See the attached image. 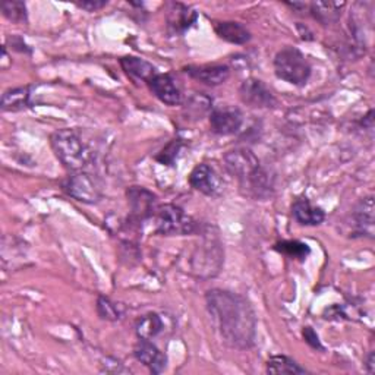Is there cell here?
<instances>
[{
    "label": "cell",
    "mask_w": 375,
    "mask_h": 375,
    "mask_svg": "<svg viewBox=\"0 0 375 375\" xmlns=\"http://www.w3.org/2000/svg\"><path fill=\"white\" fill-rule=\"evenodd\" d=\"M207 308L226 344L249 349L255 343L256 318L251 303L241 295L213 289L205 295Z\"/></svg>",
    "instance_id": "1"
},
{
    "label": "cell",
    "mask_w": 375,
    "mask_h": 375,
    "mask_svg": "<svg viewBox=\"0 0 375 375\" xmlns=\"http://www.w3.org/2000/svg\"><path fill=\"white\" fill-rule=\"evenodd\" d=\"M224 168L233 176L238 178L248 192L256 198L270 195L271 185L267 173L261 169L260 160L249 150H234L224 156Z\"/></svg>",
    "instance_id": "2"
},
{
    "label": "cell",
    "mask_w": 375,
    "mask_h": 375,
    "mask_svg": "<svg viewBox=\"0 0 375 375\" xmlns=\"http://www.w3.org/2000/svg\"><path fill=\"white\" fill-rule=\"evenodd\" d=\"M52 148L56 157L69 170H82L89 161V150L74 129H59L52 138Z\"/></svg>",
    "instance_id": "3"
},
{
    "label": "cell",
    "mask_w": 375,
    "mask_h": 375,
    "mask_svg": "<svg viewBox=\"0 0 375 375\" xmlns=\"http://www.w3.org/2000/svg\"><path fill=\"white\" fill-rule=\"evenodd\" d=\"M311 65L295 47H285L274 58V72L277 78L292 85H305L311 77Z\"/></svg>",
    "instance_id": "4"
},
{
    "label": "cell",
    "mask_w": 375,
    "mask_h": 375,
    "mask_svg": "<svg viewBox=\"0 0 375 375\" xmlns=\"http://www.w3.org/2000/svg\"><path fill=\"white\" fill-rule=\"evenodd\" d=\"M157 233L163 237H185L197 230V222L185 211L173 204L158 208L156 216Z\"/></svg>",
    "instance_id": "5"
},
{
    "label": "cell",
    "mask_w": 375,
    "mask_h": 375,
    "mask_svg": "<svg viewBox=\"0 0 375 375\" xmlns=\"http://www.w3.org/2000/svg\"><path fill=\"white\" fill-rule=\"evenodd\" d=\"M67 195L85 204H96L102 198V188L99 182L88 173H75L65 183Z\"/></svg>",
    "instance_id": "6"
},
{
    "label": "cell",
    "mask_w": 375,
    "mask_h": 375,
    "mask_svg": "<svg viewBox=\"0 0 375 375\" xmlns=\"http://www.w3.org/2000/svg\"><path fill=\"white\" fill-rule=\"evenodd\" d=\"M244 124V114L237 107L214 109L210 116V125L217 135H233L237 134Z\"/></svg>",
    "instance_id": "7"
},
{
    "label": "cell",
    "mask_w": 375,
    "mask_h": 375,
    "mask_svg": "<svg viewBox=\"0 0 375 375\" xmlns=\"http://www.w3.org/2000/svg\"><path fill=\"white\" fill-rule=\"evenodd\" d=\"M241 99L245 104L256 109H264V107H273L276 104V99L273 92L268 89V87L255 78L245 80L239 89Z\"/></svg>",
    "instance_id": "8"
},
{
    "label": "cell",
    "mask_w": 375,
    "mask_h": 375,
    "mask_svg": "<svg viewBox=\"0 0 375 375\" xmlns=\"http://www.w3.org/2000/svg\"><path fill=\"white\" fill-rule=\"evenodd\" d=\"M190 185L195 191L207 197H216L222 190V180L217 172L205 163L198 164V166L191 172Z\"/></svg>",
    "instance_id": "9"
},
{
    "label": "cell",
    "mask_w": 375,
    "mask_h": 375,
    "mask_svg": "<svg viewBox=\"0 0 375 375\" xmlns=\"http://www.w3.org/2000/svg\"><path fill=\"white\" fill-rule=\"evenodd\" d=\"M134 357L144 364L153 374H160L168 365V358L163 352L150 340L139 339L134 347Z\"/></svg>",
    "instance_id": "10"
},
{
    "label": "cell",
    "mask_w": 375,
    "mask_h": 375,
    "mask_svg": "<svg viewBox=\"0 0 375 375\" xmlns=\"http://www.w3.org/2000/svg\"><path fill=\"white\" fill-rule=\"evenodd\" d=\"M150 89L154 96L168 106H178L182 102V92L175 80L169 74H157L150 82Z\"/></svg>",
    "instance_id": "11"
},
{
    "label": "cell",
    "mask_w": 375,
    "mask_h": 375,
    "mask_svg": "<svg viewBox=\"0 0 375 375\" xmlns=\"http://www.w3.org/2000/svg\"><path fill=\"white\" fill-rule=\"evenodd\" d=\"M185 72L205 85L216 87L227 81L230 69L226 65H200L185 67Z\"/></svg>",
    "instance_id": "12"
},
{
    "label": "cell",
    "mask_w": 375,
    "mask_h": 375,
    "mask_svg": "<svg viewBox=\"0 0 375 375\" xmlns=\"http://www.w3.org/2000/svg\"><path fill=\"white\" fill-rule=\"evenodd\" d=\"M126 195H128L129 205L132 208V214L138 220H143V219H147L151 216L156 197L150 191H147L146 188L132 186L128 190Z\"/></svg>",
    "instance_id": "13"
},
{
    "label": "cell",
    "mask_w": 375,
    "mask_h": 375,
    "mask_svg": "<svg viewBox=\"0 0 375 375\" xmlns=\"http://www.w3.org/2000/svg\"><path fill=\"white\" fill-rule=\"evenodd\" d=\"M292 213L296 222L303 226H318L325 219L322 208L312 205L307 198L296 200L292 205Z\"/></svg>",
    "instance_id": "14"
},
{
    "label": "cell",
    "mask_w": 375,
    "mask_h": 375,
    "mask_svg": "<svg viewBox=\"0 0 375 375\" xmlns=\"http://www.w3.org/2000/svg\"><path fill=\"white\" fill-rule=\"evenodd\" d=\"M169 27L175 33H185L188 28L192 27V23L197 21V12L190 6L182 4H172V9L169 11Z\"/></svg>",
    "instance_id": "15"
},
{
    "label": "cell",
    "mask_w": 375,
    "mask_h": 375,
    "mask_svg": "<svg viewBox=\"0 0 375 375\" xmlns=\"http://www.w3.org/2000/svg\"><path fill=\"white\" fill-rule=\"evenodd\" d=\"M121 65L128 75H132L146 82H150L157 75L156 67L150 62L141 59V58H135V56L122 58Z\"/></svg>",
    "instance_id": "16"
},
{
    "label": "cell",
    "mask_w": 375,
    "mask_h": 375,
    "mask_svg": "<svg viewBox=\"0 0 375 375\" xmlns=\"http://www.w3.org/2000/svg\"><path fill=\"white\" fill-rule=\"evenodd\" d=\"M217 36L232 44H245L251 40V33L239 22H219L216 26Z\"/></svg>",
    "instance_id": "17"
},
{
    "label": "cell",
    "mask_w": 375,
    "mask_h": 375,
    "mask_svg": "<svg viewBox=\"0 0 375 375\" xmlns=\"http://www.w3.org/2000/svg\"><path fill=\"white\" fill-rule=\"evenodd\" d=\"M344 6V2H314L311 5V13L318 22L328 26V23L337 22L340 19Z\"/></svg>",
    "instance_id": "18"
},
{
    "label": "cell",
    "mask_w": 375,
    "mask_h": 375,
    "mask_svg": "<svg viewBox=\"0 0 375 375\" xmlns=\"http://www.w3.org/2000/svg\"><path fill=\"white\" fill-rule=\"evenodd\" d=\"M354 217L357 222L358 232L368 234V237L372 238V233H374V201H372V197H368L358 204V207L355 208Z\"/></svg>",
    "instance_id": "19"
},
{
    "label": "cell",
    "mask_w": 375,
    "mask_h": 375,
    "mask_svg": "<svg viewBox=\"0 0 375 375\" xmlns=\"http://www.w3.org/2000/svg\"><path fill=\"white\" fill-rule=\"evenodd\" d=\"M30 88H13L8 89L2 96V109L5 112H16L30 107Z\"/></svg>",
    "instance_id": "20"
},
{
    "label": "cell",
    "mask_w": 375,
    "mask_h": 375,
    "mask_svg": "<svg viewBox=\"0 0 375 375\" xmlns=\"http://www.w3.org/2000/svg\"><path fill=\"white\" fill-rule=\"evenodd\" d=\"M163 330V320L157 314H147L136 321L135 332L139 339L151 340Z\"/></svg>",
    "instance_id": "21"
},
{
    "label": "cell",
    "mask_w": 375,
    "mask_h": 375,
    "mask_svg": "<svg viewBox=\"0 0 375 375\" xmlns=\"http://www.w3.org/2000/svg\"><path fill=\"white\" fill-rule=\"evenodd\" d=\"M268 374H307L308 371L285 355L271 357L267 361Z\"/></svg>",
    "instance_id": "22"
},
{
    "label": "cell",
    "mask_w": 375,
    "mask_h": 375,
    "mask_svg": "<svg viewBox=\"0 0 375 375\" xmlns=\"http://www.w3.org/2000/svg\"><path fill=\"white\" fill-rule=\"evenodd\" d=\"M276 251H278L280 254H285L289 258H295V260H300L303 261L305 258H307L311 254V248L303 244L300 241H283V242H278L274 246Z\"/></svg>",
    "instance_id": "23"
},
{
    "label": "cell",
    "mask_w": 375,
    "mask_h": 375,
    "mask_svg": "<svg viewBox=\"0 0 375 375\" xmlns=\"http://www.w3.org/2000/svg\"><path fill=\"white\" fill-rule=\"evenodd\" d=\"M4 15L15 22V23H22L27 22V5L23 2H18V0H6L2 5Z\"/></svg>",
    "instance_id": "24"
},
{
    "label": "cell",
    "mask_w": 375,
    "mask_h": 375,
    "mask_svg": "<svg viewBox=\"0 0 375 375\" xmlns=\"http://www.w3.org/2000/svg\"><path fill=\"white\" fill-rule=\"evenodd\" d=\"M97 312L102 320L106 321H117L122 318V311L117 307V303L112 302L109 298L100 296L97 300Z\"/></svg>",
    "instance_id": "25"
},
{
    "label": "cell",
    "mask_w": 375,
    "mask_h": 375,
    "mask_svg": "<svg viewBox=\"0 0 375 375\" xmlns=\"http://www.w3.org/2000/svg\"><path fill=\"white\" fill-rule=\"evenodd\" d=\"M211 109V100L205 96H194L186 103V114L194 119H202V116Z\"/></svg>",
    "instance_id": "26"
},
{
    "label": "cell",
    "mask_w": 375,
    "mask_h": 375,
    "mask_svg": "<svg viewBox=\"0 0 375 375\" xmlns=\"http://www.w3.org/2000/svg\"><path fill=\"white\" fill-rule=\"evenodd\" d=\"M180 147H182L180 139H173L166 148H164L158 156H156V160L163 164H168V166H173L178 158V153L180 151Z\"/></svg>",
    "instance_id": "27"
},
{
    "label": "cell",
    "mask_w": 375,
    "mask_h": 375,
    "mask_svg": "<svg viewBox=\"0 0 375 375\" xmlns=\"http://www.w3.org/2000/svg\"><path fill=\"white\" fill-rule=\"evenodd\" d=\"M303 337H305V342H307L311 347L314 349H318V350H324L321 342H320V337L318 335L312 330V327H305L303 328Z\"/></svg>",
    "instance_id": "28"
},
{
    "label": "cell",
    "mask_w": 375,
    "mask_h": 375,
    "mask_svg": "<svg viewBox=\"0 0 375 375\" xmlns=\"http://www.w3.org/2000/svg\"><path fill=\"white\" fill-rule=\"evenodd\" d=\"M106 5H107L106 0H87V2L77 4L78 8H82V9L88 11V12H94V11H97V9H102Z\"/></svg>",
    "instance_id": "29"
},
{
    "label": "cell",
    "mask_w": 375,
    "mask_h": 375,
    "mask_svg": "<svg viewBox=\"0 0 375 375\" xmlns=\"http://www.w3.org/2000/svg\"><path fill=\"white\" fill-rule=\"evenodd\" d=\"M375 355H374V352H371V354L368 355V358H366V364H365V366H366V371L369 372V374H374L375 372Z\"/></svg>",
    "instance_id": "30"
}]
</instances>
